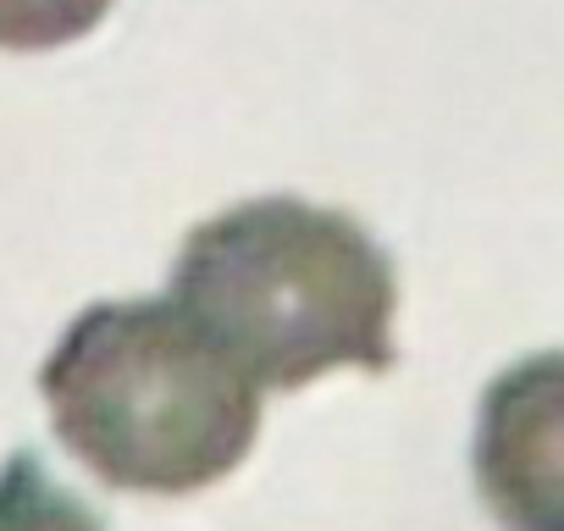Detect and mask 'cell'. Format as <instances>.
Wrapping results in <instances>:
<instances>
[{
	"instance_id": "6da1fadb",
	"label": "cell",
	"mask_w": 564,
	"mask_h": 531,
	"mask_svg": "<svg viewBox=\"0 0 564 531\" xmlns=\"http://www.w3.org/2000/svg\"><path fill=\"white\" fill-rule=\"evenodd\" d=\"M188 311L254 388H305L338 366H393L399 283L388 249L344 210L271 194L199 221L172 266Z\"/></svg>"
},
{
	"instance_id": "7a4b0ae2",
	"label": "cell",
	"mask_w": 564,
	"mask_h": 531,
	"mask_svg": "<svg viewBox=\"0 0 564 531\" xmlns=\"http://www.w3.org/2000/svg\"><path fill=\"white\" fill-rule=\"evenodd\" d=\"M56 437L106 487L183 498L243 465L260 388L172 300L89 305L40 371Z\"/></svg>"
},
{
	"instance_id": "3957f363",
	"label": "cell",
	"mask_w": 564,
	"mask_h": 531,
	"mask_svg": "<svg viewBox=\"0 0 564 531\" xmlns=\"http://www.w3.org/2000/svg\"><path fill=\"white\" fill-rule=\"evenodd\" d=\"M470 470L503 531H564V349L525 355L492 377Z\"/></svg>"
},
{
	"instance_id": "277c9868",
	"label": "cell",
	"mask_w": 564,
	"mask_h": 531,
	"mask_svg": "<svg viewBox=\"0 0 564 531\" xmlns=\"http://www.w3.org/2000/svg\"><path fill=\"white\" fill-rule=\"evenodd\" d=\"M0 531H106L89 503H78L34 454L0 465Z\"/></svg>"
},
{
	"instance_id": "5b68a950",
	"label": "cell",
	"mask_w": 564,
	"mask_h": 531,
	"mask_svg": "<svg viewBox=\"0 0 564 531\" xmlns=\"http://www.w3.org/2000/svg\"><path fill=\"white\" fill-rule=\"evenodd\" d=\"M111 0H0V51H56L100 29Z\"/></svg>"
}]
</instances>
